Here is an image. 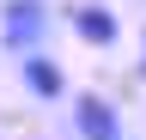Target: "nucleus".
Returning <instances> with one entry per match:
<instances>
[{
  "label": "nucleus",
  "mask_w": 146,
  "mask_h": 140,
  "mask_svg": "<svg viewBox=\"0 0 146 140\" xmlns=\"http://www.w3.org/2000/svg\"><path fill=\"white\" fill-rule=\"evenodd\" d=\"M43 37H49V6L43 0H6V6H0V43H6L12 55L43 49Z\"/></svg>",
  "instance_id": "f257e3e1"
},
{
  "label": "nucleus",
  "mask_w": 146,
  "mask_h": 140,
  "mask_svg": "<svg viewBox=\"0 0 146 140\" xmlns=\"http://www.w3.org/2000/svg\"><path fill=\"white\" fill-rule=\"evenodd\" d=\"M67 25H73V37H79V43H91V49H116V43H122V19L104 6V0L73 6V12H67Z\"/></svg>",
  "instance_id": "f03ea898"
},
{
  "label": "nucleus",
  "mask_w": 146,
  "mask_h": 140,
  "mask_svg": "<svg viewBox=\"0 0 146 140\" xmlns=\"http://www.w3.org/2000/svg\"><path fill=\"white\" fill-rule=\"evenodd\" d=\"M18 79H25V92L43 98V104L67 98V73H61V61L43 55V49H25V55H18Z\"/></svg>",
  "instance_id": "7ed1b4c3"
},
{
  "label": "nucleus",
  "mask_w": 146,
  "mask_h": 140,
  "mask_svg": "<svg viewBox=\"0 0 146 140\" xmlns=\"http://www.w3.org/2000/svg\"><path fill=\"white\" fill-rule=\"evenodd\" d=\"M73 134L79 140H122V116L98 92H73Z\"/></svg>",
  "instance_id": "20e7f679"
},
{
  "label": "nucleus",
  "mask_w": 146,
  "mask_h": 140,
  "mask_svg": "<svg viewBox=\"0 0 146 140\" xmlns=\"http://www.w3.org/2000/svg\"><path fill=\"white\" fill-rule=\"evenodd\" d=\"M140 79H146V31H140Z\"/></svg>",
  "instance_id": "39448f33"
}]
</instances>
